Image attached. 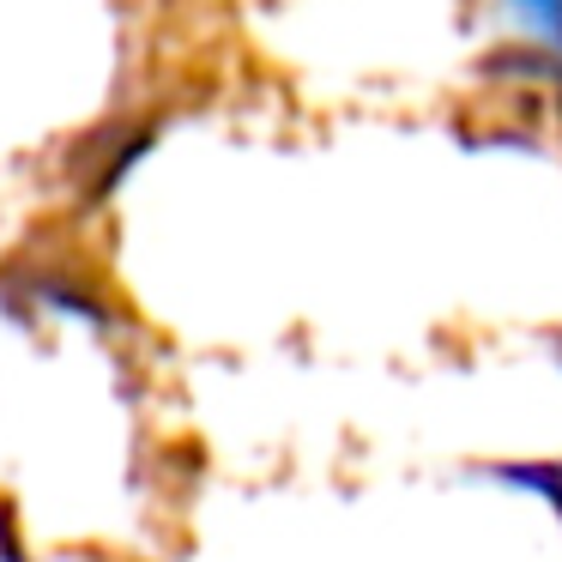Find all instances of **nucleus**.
<instances>
[{"label": "nucleus", "mask_w": 562, "mask_h": 562, "mask_svg": "<svg viewBox=\"0 0 562 562\" xmlns=\"http://www.w3.org/2000/svg\"><path fill=\"white\" fill-rule=\"evenodd\" d=\"M508 13L520 19L538 43H550V49L562 55V0H508Z\"/></svg>", "instance_id": "f257e3e1"}]
</instances>
